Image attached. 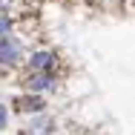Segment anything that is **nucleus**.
<instances>
[{
  "label": "nucleus",
  "instance_id": "nucleus-5",
  "mask_svg": "<svg viewBox=\"0 0 135 135\" xmlns=\"http://www.w3.org/2000/svg\"><path fill=\"white\" fill-rule=\"evenodd\" d=\"M9 29H12V17L6 12H0V35H9Z\"/></svg>",
  "mask_w": 135,
  "mask_h": 135
},
{
  "label": "nucleus",
  "instance_id": "nucleus-3",
  "mask_svg": "<svg viewBox=\"0 0 135 135\" xmlns=\"http://www.w3.org/2000/svg\"><path fill=\"white\" fill-rule=\"evenodd\" d=\"M52 63H55V55L52 52H35L32 60H29V66H32L35 72H49Z\"/></svg>",
  "mask_w": 135,
  "mask_h": 135
},
{
  "label": "nucleus",
  "instance_id": "nucleus-2",
  "mask_svg": "<svg viewBox=\"0 0 135 135\" xmlns=\"http://www.w3.org/2000/svg\"><path fill=\"white\" fill-rule=\"evenodd\" d=\"M26 86H29V92H40V89H52L55 86V78L49 75V72H35L32 78L26 81Z\"/></svg>",
  "mask_w": 135,
  "mask_h": 135
},
{
  "label": "nucleus",
  "instance_id": "nucleus-1",
  "mask_svg": "<svg viewBox=\"0 0 135 135\" xmlns=\"http://www.w3.org/2000/svg\"><path fill=\"white\" fill-rule=\"evenodd\" d=\"M20 60V40L0 35V63H17Z\"/></svg>",
  "mask_w": 135,
  "mask_h": 135
},
{
  "label": "nucleus",
  "instance_id": "nucleus-6",
  "mask_svg": "<svg viewBox=\"0 0 135 135\" xmlns=\"http://www.w3.org/2000/svg\"><path fill=\"white\" fill-rule=\"evenodd\" d=\"M6 127V107H0V129Z\"/></svg>",
  "mask_w": 135,
  "mask_h": 135
},
{
  "label": "nucleus",
  "instance_id": "nucleus-4",
  "mask_svg": "<svg viewBox=\"0 0 135 135\" xmlns=\"http://www.w3.org/2000/svg\"><path fill=\"white\" fill-rule=\"evenodd\" d=\"M17 109H20V112H40L43 104H40L37 98H20V101H17Z\"/></svg>",
  "mask_w": 135,
  "mask_h": 135
},
{
  "label": "nucleus",
  "instance_id": "nucleus-7",
  "mask_svg": "<svg viewBox=\"0 0 135 135\" xmlns=\"http://www.w3.org/2000/svg\"><path fill=\"white\" fill-rule=\"evenodd\" d=\"M0 3H3V0H0Z\"/></svg>",
  "mask_w": 135,
  "mask_h": 135
}]
</instances>
